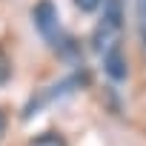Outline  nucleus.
I'll list each match as a JSON object with an SVG mask.
<instances>
[{
  "label": "nucleus",
  "mask_w": 146,
  "mask_h": 146,
  "mask_svg": "<svg viewBox=\"0 0 146 146\" xmlns=\"http://www.w3.org/2000/svg\"><path fill=\"white\" fill-rule=\"evenodd\" d=\"M32 17H35V29L40 32V37L52 49L66 52V46L72 40H69V35H63V26H60V17H57V6L52 3V0H37Z\"/></svg>",
  "instance_id": "1"
},
{
  "label": "nucleus",
  "mask_w": 146,
  "mask_h": 146,
  "mask_svg": "<svg viewBox=\"0 0 146 146\" xmlns=\"http://www.w3.org/2000/svg\"><path fill=\"white\" fill-rule=\"evenodd\" d=\"M120 29H123V9H120V0H109L106 3V12L92 35V49L98 54L109 52L112 46H117L120 40Z\"/></svg>",
  "instance_id": "2"
},
{
  "label": "nucleus",
  "mask_w": 146,
  "mask_h": 146,
  "mask_svg": "<svg viewBox=\"0 0 146 146\" xmlns=\"http://www.w3.org/2000/svg\"><path fill=\"white\" fill-rule=\"evenodd\" d=\"M83 80H86V75H72V78H63L60 83H54V86L43 89L40 95H35V98H32V106L26 109V115H35L40 106H49L54 98H60V95H69V92H75L78 86H83Z\"/></svg>",
  "instance_id": "3"
},
{
  "label": "nucleus",
  "mask_w": 146,
  "mask_h": 146,
  "mask_svg": "<svg viewBox=\"0 0 146 146\" xmlns=\"http://www.w3.org/2000/svg\"><path fill=\"white\" fill-rule=\"evenodd\" d=\"M103 69H106V75H109V80H115V83H123L126 80V57H123V52H120V43L117 46H112L109 52H103Z\"/></svg>",
  "instance_id": "4"
},
{
  "label": "nucleus",
  "mask_w": 146,
  "mask_h": 146,
  "mask_svg": "<svg viewBox=\"0 0 146 146\" xmlns=\"http://www.w3.org/2000/svg\"><path fill=\"white\" fill-rule=\"evenodd\" d=\"M29 146H69L60 132H40L29 140Z\"/></svg>",
  "instance_id": "5"
},
{
  "label": "nucleus",
  "mask_w": 146,
  "mask_h": 146,
  "mask_svg": "<svg viewBox=\"0 0 146 146\" xmlns=\"http://www.w3.org/2000/svg\"><path fill=\"white\" fill-rule=\"evenodd\" d=\"M135 20H137V35L146 52V0H135Z\"/></svg>",
  "instance_id": "6"
},
{
  "label": "nucleus",
  "mask_w": 146,
  "mask_h": 146,
  "mask_svg": "<svg viewBox=\"0 0 146 146\" xmlns=\"http://www.w3.org/2000/svg\"><path fill=\"white\" fill-rule=\"evenodd\" d=\"M12 57L6 54V49H0V86H6L9 80H12Z\"/></svg>",
  "instance_id": "7"
},
{
  "label": "nucleus",
  "mask_w": 146,
  "mask_h": 146,
  "mask_svg": "<svg viewBox=\"0 0 146 146\" xmlns=\"http://www.w3.org/2000/svg\"><path fill=\"white\" fill-rule=\"evenodd\" d=\"M100 3H103V0H75L78 12H83V15H92V12H98V9H100Z\"/></svg>",
  "instance_id": "8"
},
{
  "label": "nucleus",
  "mask_w": 146,
  "mask_h": 146,
  "mask_svg": "<svg viewBox=\"0 0 146 146\" xmlns=\"http://www.w3.org/2000/svg\"><path fill=\"white\" fill-rule=\"evenodd\" d=\"M3 135H6V115H3V109H0V140H3Z\"/></svg>",
  "instance_id": "9"
}]
</instances>
